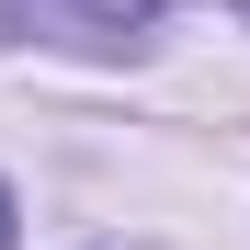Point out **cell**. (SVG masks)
I'll return each mask as SVG.
<instances>
[{
  "label": "cell",
  "mask_w": 250,
  "mask_h": 250,
  "mask_svg": "<svg viewBox=\"0 0 250 250\" xmlns=\"http://www.w3.org/2000/svg\"><path fill=\"white\" fill-rule=\"evenodd\" d=\"M171 23V0H0V34L23 46H91V57H125Z\"/></svg>",
  "instance_id": "1"
},
{
  "label": "cell",
  "mask_w": 250,
  "mask_h": 250,
  "mask_svg": "<svg viewBox=\"0 0 250 250\" xmlns=\"http://www.w3.org/2000/svg\"><path fill=\"white\" fill-rule=\"evenodd\" d=\"M0 250H12V182H0Z\"/></svg>",
  "instance_id": "2"
},
{
  "label": "cell",
  "mask_w": 250,
  "mask_h": 250,
  "mask_svg": "<svg viewBox=\"0 0 250 250\" xmlns=\"http://www.w3.org/2000/svg\"><path fill=\"white\" fill-rule=\"evenodd\" d=\"M239 12H250V0H239Z\"/></svg>",
  "instance_id": "3"
}]
</instances>
